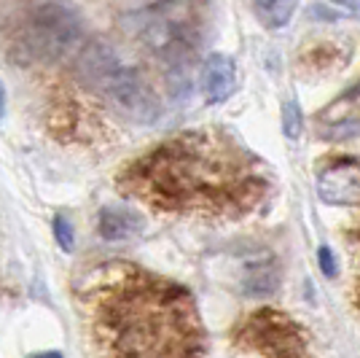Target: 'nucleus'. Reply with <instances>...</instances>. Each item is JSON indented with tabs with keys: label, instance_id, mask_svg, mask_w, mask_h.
<instances>
[{
	"label": "nucleus",
	"instance_id": "nucleus-5",
	"mask_svg": "<svg viewBox=\"0 0 360 358\" xmlns=\"http://www.w3.org/2000/svg\"><path fill=\"white\" fill-rule=\"evenodd\" d=\"M97 92L105 94L121 116L140 121V124H153L162 113L159 97L146 84V78L137 73L135 68H127L124 62H119L110 70V75L103 81V87Z\"/></svg>",
	"mask_w": 360,
	"mask_h": 358
},
{
	"label": "nucleus",
	"instance_id": "nucleus-17",
	"mask_svg": "<svg viewBox=\"0 0 360 358\" xmlns=\"http://www.w3.org/2000/svg\"><path fill=\"white\" fill-rule=\"evenodd\" d=\"M30 358H62L60 353H38V356H30Z\"/></svg>",
	"mask_w": 360,
	"mask_h": 358
},
{
	"label": "nucleus",
	"instance_id": "nucleus-10",
	"mask_svg": "<svg viewBox=\"0 0 360 358\" xmlns=\"http://www.w3.org/2000/svg\"><path fill=\"white\" fill-rule=\"evenodd\" d=\"M258 19L271 27V30H283L290 25V19L299 8V0H253Z\"/></svg>",
	"mask_w": 360,
	"mask_h": 358
},
{
	"label": "nucleus",
	"instance_id": "nucleus-2",
	"mask_svg": "<svg viewBox=\"0 0 360 358\" xmlns=\"http://www.w3.org/2000/svg\"><path fill=\"white\" fill-rule=\"evenodd\" d=\"M129 189L162 210L234 213L255 199V183L234 159L196 146H172L148 156L129 175Z\"/></svg>",
	"mask_w": 360,
	"mask_h": 358
},
{
	"label": "nucleus",
	"instance_id": "nucleus-12",
	"mask_svg": "<svg viewBox=\"0 0 360 358\" xmlns=\"http://www.w3.org/2000/svg\"><path fill=\"white\" fill-rule=\"evenodd\" d=\"M54 240H57V245H60L62 251H73L75 232L68 216H57V218H54Z\"/></svg>",
	"mask_w": 360,
	"mask_h": 358
},
{
	"label": "nucleus",
	"instance_id": "nucleus-4",
	"mask_svg": "<svg viewBox=\"0 0 360 358\" xmlns=\"http://www.w3.org/2000/svg\"><path fill=\"white\" fill-rule=\"evenodd\" d=\"M234 342L264 358H312L301 326L277 310H255L234 331Z\"/></svg>",
	"mask_w": 360,
	"mask_h": 358
},
{
	"label": "nucleus",
	"instance_id": "nucleus-15",
	"mask_svg": "<svg viewBox=\"0 0 360 358\" xmlns=\"http://www.w3.org/2000/svg\"><path fill=\"white\" fill-rule=\"evenodd\" d=\"M309 14L315 16V19H326V22H336L339 19V11H330L328 6H323V3H315L312 8H309Z\"/></svg>",
	"mask_w": 360,
	"mask_h": 358
},
{
	"label": "nucleus",
	"instance_id": "nucleus-16",
	"mask_svg": "<svg viewBox=\"0 0 360 358\" xmlns=\"http://www.w3.org/2000/svg\"><path fill=\"white\" fill-rule=\"evenodd\" d=\"M6 116V84L0 81V121Z\"/></svg>",
	"mask_w": 360,
	"mask_h": 358
},
{
	"label": "nucleus",
	"instance_id": "nucleus-7",
	"mask_svg": "<svg viewBox=\"0 0 360 358\" xmlns=\"http://www.w3.org/2000/svg\"><path fill=\"white\" fill-rule=\"evenodd\" d=\"M199 87H202V94L210 105L226 103L237 90V62L221 51L210 54L202 65Z\"/></svg>",
	"mask_w": 360,
	"mask_h": 358
},
{
	"label": "nucleus",
	"instance_id": "nucleus-9",
	"mask_svg": "<svg viewBox=\"0 0 360 358\" xmlns=\"http://www.w3.org/2000/svg\"><path fill=\"white\" fill-rule=\"evenodd\" d=\"M283 283V272L274 259H261L253 261L242 275V288L248 297H271Z\"/></svg>",
	"mask_w": 360,
	"mask_h": 358
},
{
	"label": "nucleus",
	"instance_id": "nucleus-6",
	"mask_svg": "<svg viewBox=\"0 0 360 358\" xmlns=\"http://www.w3.org/2000/svg\"><path fill=\"white\" fill-rule=\"evenodd\" d=\"M317 197L333 208L360 205V162L339 159L317 175Z\"/></svg>",
	"mask_w": 360,
	"mask_h": 358
},
{
	"label": "nucleus",
	"instance_id": "nucleus-1",
	"mask_svg": "<svg viewBox=\"0 0 360 358\" xmlns=\"http://www.w3.org/2000/svg\"><path fill=\"white\" fill-rule=\"evenodd\" d=\"M91 358H205L207 334L194 297L167 278L105 261L75 283Z\"/></svg>",
	"mask_w": 360,
	"mask_h": 358
},
{
	"label": "nucleus",
	"instance_id": "nucleus-3",
	"mask_svg": "<svg viewBox=\"0 0 360 358\" xmlns=\"http://www.w3.org/2000/svg\"><path fill=\"white\" fill-rule=\"evenodd\" d=\"M81 41L84 19L68 0H44L32 6L22 27V44L27 54L41 62L65 60L81 46Z\"/></svg>",
	"mask_w": 360,
	"mask_h": 358
},
{
	"label": "nucleus",
	"instance_id": "nucleus-11",
	"mask_svg": "<svg viewBox=\"0 0 360 358\" xmlns=\"http://www.w3.org/2000/svg\"><path fill=\"white\" fill-rule=\"evenodd\" d=\"M283 132L288 140H299L304 132V113H301V105L296 100H288L283 105Z\"/></svg>",
	"mask_w": 360,
	"mask_h": 358
},
{
	"label": "nucleus",
	"instance_id": "nucleus-14",
	"mask_svg": "<svg viewBox=\"0 0 360 358\" xmlns=\"http://www.w3.org/2000/svg\"><path fill=\"white\" fill-rule=\"evenodd\" d=\"M339 11L345 16H352V19H360V0H330Z\"/></svg>",
	"mask_w": 360,
	"mask_h": 358
},
{
	"label": "nucleus",
	"instance_id": "nucleus-13",
	"mask_svg": "<svg viewBox=\"0 0 360 358\" xmlns=\"http://www.w3.org/2000/svg\"><path fill=\"white\" fill-rule=\"evenodd\" d=\"M317 261H320V269H323L328 278L336 275V256H333V251H330L328 245H323V248L317 251Z\"/></svg>",
	"mask_w": 360,
	"mask_h": 358
},
{
	"label": "nucleus",
	"instance_id": "nucleus-8",
	"mask_svg": "<svg viewBox=\"0 0 360 358\" xmlns=\"http://www.w3.org/2000/svg\"><path fill=\"white\" fill-rule=\"evenodd\" d=\"M100 237L108 242H124V240H132L143 232V216L129 208H119V205H110V208L100 210Z\"/></svg>",
	"mask_w": 360,
	"mask_h": 358
}]
</instances>
